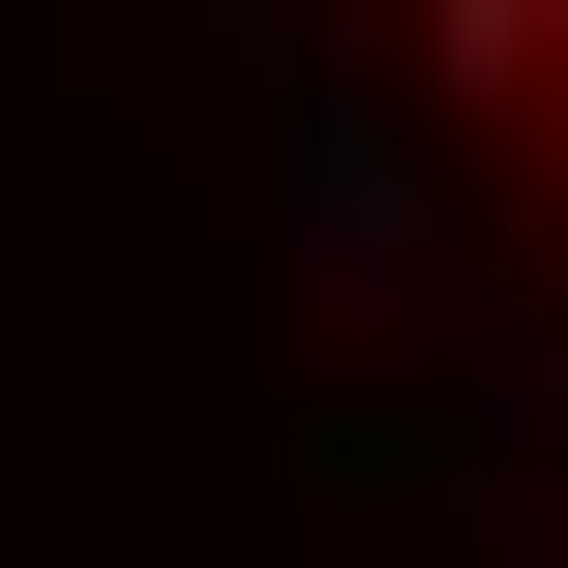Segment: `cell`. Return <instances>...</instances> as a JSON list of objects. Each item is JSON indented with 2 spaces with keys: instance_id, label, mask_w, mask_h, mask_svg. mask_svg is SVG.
Wrapping results in <instances>:
<instances>
[{
  "instance_id": "6da1fadb",
  "label": "cell",
  "mask_w": 568,
  "mask_h": 568,
  "mask_svg": "<svg viewBox=\"0 0 568 568\" xmlns=\"http://www.w3.org/2000/svg\"><path fill=\"white\" fill-rule=\"evenodd\" d=\"M419 60H449V120H479V180L568 240V0H419Z\"/></svg>"
}]
</instances>
